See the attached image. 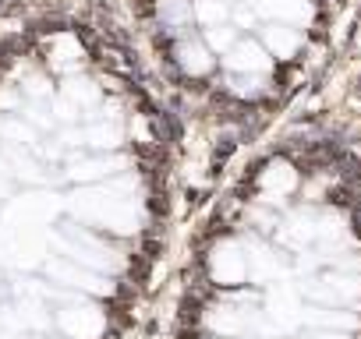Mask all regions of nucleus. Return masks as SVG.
<instances>
[{
  "label": "nucleus",
  "mask_w": 361,
  "mask_h": 339,
  "mask_svg": "<svg viewBox=\"0 0 361 339\" xmlns=\"http://www.w3.org/2000/svg\"><path fill=\"white\" fill-rule=\"evenodd\" d=\"M234 148H238V141H234V138H220V145L213 148V166L220 170V166H224V162L234 155Z\"/></svg>",
  "instance_id": "nucleus-2"
},
{
  "label": "nucleus",
  "mask_w": 361,
  "mask_h": 339,
  "mask_svg": "<svg viewBox=\"0 0 361 339\" xmlns=\"http://www.w3.org/2000/svg\"><path fill=\"white\" fill-rule=\"evenodd\" d=\"M177 318H180V325H199L202 321V300H199V293H185Z\"/></svg>",
  "instance_id": "nucleus-1"
},
{
  "label": "nucleus",
  "mask_w": 361,
  "mask_h": 339,
  "mask_svg": "<svg viewBox=\"0 0 361 339\" xmlns=\"http://www.w3.org/2000/svg\"><path fill=\"white\" fill-rule=\"evenodd\" d=\"M177 339H206V335H202V328H199V325H180Z\"/></svg>",
  "instance_id": "nucleus-3"
}]
</instances>
